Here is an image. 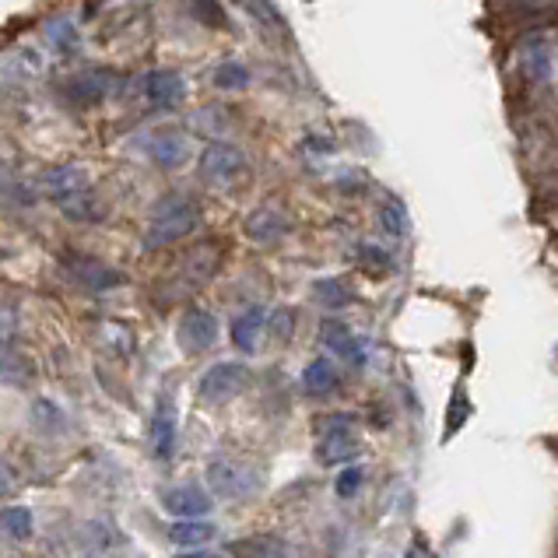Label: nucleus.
<instances>
[{
	"label": "nucleus",
	"instance_id": "7ed1b4c3",
	"mask_svg": "<svg viewBox=\"0 0 558 558\" xmlns=\"http://www.w3.org/2000/svg\"><path fill=\"white\" fill-rule=\"evenodd\" d=\"M208 485L222 499H243V495H253L260 488V471L246 460L218 457L208 464Z\"/></svg>",
	"mask_w": 558,
	"mask_h": 558
},
{
	"label": "nucleus",
	"instance_id": "423d86ee",
	"mask_svg": "<svg viewBox=\"0 0 558 558\" xmlns=\"http://www.w3.org/2000/svg\"><path fill=\"white\" fill-rule=\"evenodd\" d=\"M243 169H246L243 151L232 148V144L215 141V144H208V148H204L201 172H204V179H211V183H232V179H236Z\"/></svg>",
	"mask_w": 558,
	"mask_h": 558
},
{
	"label": "nucleus",
	"instance_id": "9b49d317",
	"mask_svg": "<svg viewBox=\"0 0 558 558\" xmlns=\"http://www.w3.org/2000/svg\"><path fill=\"white\" fill-rule=\"evenodd\" d=\"M46 190H50L53 201L64 204V201H71V197L92 190V183H88V172L81 169V165H57V169L46 172Z\"/></svg>",
	"mask_w": 558,
	"mask_h": 558
},
{
	"label": "nucleus",
	"instance_id": "0eeeda50",
	"mask_svg": "<svg viewBox=\"0 0 558 558\" xmlns=\"http://www.w3.org/2000/svg\"><path fill=\"white\" fill-rule=\"evenodd\" d=\"M141 95L148 99V106H155V109H172V106H179L183 102V95H186V81H183V74L179 71H148L141 78Z\"/></svg>",
	"mask_w": 558,
	"mask_h": 558
},
{
	"label": "nucleus",
	"instance_id": "4468645a",
	"mask_svg": "<svg viewBox=\"0 0 558 558\" xmlns=\"http://www.w3.org/2000/svg\"><path fill=\"white\" fill-rule=\"evenodd\" d=\"M151 453L158 460H169L176 453V411H172V401H162L155 411V422H151Z\"/></svg>",
	"mask_w": 558,
	"mask_h": 558
},
{
	"label": "nucleus",
	"instance_id": "c756f323",
	"mask_svg": "<svg viewBox=\"0 0 558 558\" xmlns=\"http://www.w3.org/2000/svg\"><path fill=\"white\" fill-rule=\"evenodd\" d=\"M358 264L369 267V271H387L390 260L383 250H376V246H358Z\"/></svg>",
	"mask_w": 558,
	"mask_h": 558
},
{
	"label": "nucleus",
	"instance_id": "2f4dec72",
	"mask_svg": "<svg viewBox=\"0 0 558 558\" xmlns=\"http://www.w3.org/2000/svg\"><path fill=\"white\" fill-rule=\"evenodd\" d=\"M464 415H467V401H464V394H457V408H453L450 415H446V436H453V432L460 429Z\"/></svg>",
	"mask_w": 558,
	"mask_h": 558
},
{
	"label": "nucleus",
	"instance_id": "20e7f679",
	"mask_svg": "<svg viewBox=\"0 0 558 558\" xmlns=\"http://www.w3.org/2000/svg\"><path fill=\"white\" fill-rule=\"evenodd\" d=\"M250 383V369L239 362H218L201 376V401L204 404H229L232 397L243 394V387Z\"/></svg>",
	"mask_w": 558,
	"mask_h": 558
},
{
	"label": "nucleus",
	"instance_id": "2eb2a0df",
	"mask_svg": "<svg viewBox=\"0 0 558 558\" xmlns=\"http://www.w3.org/2000/svg\"><path fill=\"white\" fill-rule=\"evenodd\" d=\"M267 327V316L260 306L246 309L243 316H236V323H232V344H236L239 351H246V355H253V351L260 348V334H264Z\"/></svg>",
	"mask_w": 558,
	"mask_h": 558
},
{
	"label": "nucleus",
	"instance_id": "412c9836",
	"mask_svg": "<svg viewBox=\"0 0 558 558\" xmlns=\"http://www.w3.org/2000/svg\"><path fill=\"white\" fill-rule=\"evenodd\" d=\"M0 530H4L8 537H15V541H25V537H32V530H36L32 509H25V506L0 509Z\"/></svg>",
	"mask_w": 558,
	"mask_h": 558
},
{
	"label": "nucleus",
	"instance_id": "9d476101",
	"mask_svg": "<svg viewBox=\"0 0 558 558\" xmlns=\"http://www.w3.org/2000/svg\"><path fill=\"white\" fill-rule=\"evenodd\" d=\"M113 88H116V81L109 71H85L67 81V95H71L78 106H99Z\"/></svg>",
	"mask_w": 558,
	"mask_h": 558
},
{
	"label": "nucleus",
	"instance_id": "dca6fc26",
	"mask_svg": "<svg viewBox=\"0 0 558 558\" xmlns=\"http://www.w3.org/2000/svg\"><path fill=\"white\" fill-rule=\"evenodd\" d=\"M243 232L253 239V243H278V239L288 232V222L278 215V211H271V208H260V211H253V215L246 218Z\"/></svg>",
	"mask_w": 558,
	"mask_h": 558
},
{
	"label": "nucleus",
	"instance_id": "72a5a7b5",
	"mask_svg": "<svg viewBox=\"0 0 558 558\" xmlns=\"http://www.w3.org/2000/svg\"><path fill=\"white\" fill-rule=\"evenodd\" d=\"M176 558H222V555H211V551H183Z\"/></svg>",
	"mask_w": 558,
	"mask_h": 558
},
{
	"label": "nucleus",
	"instance_id": "f257e3e1",
	"mask_svg": "<svg viewBox=\"0 0 558 558\" xmlns=\"http://www.w3.org/2000/svg\"><path fill=\"white\" fill-rule=\"evenodd\" d=\"M197 225H201L197 204L186 201V197H169V201L155 211L148 232H144V250H162V246L179 243V239L190 236Z\"/></svg>",
	"mask_w": 558,
	"mask_h": 558
},
{
	"label": "nucleus",
	"instance_id": "1a4fd4ad",
	"mask_svg": "<svg viewBox=\"0 0 558 558\" xmlns=\"http://www.w3.org/2000/svg\"><path fill=\"white\" fill-rule=\"evenodd\" d=\"M162 506H165V513H172L176 520H197V516L211 513V495L204 492L201 485H179L162 495Z\"/></svg>",
	"mask_w": 558,
	"mask_h": 558
},
{
	"label": "nucleus",
	"instance_id": "6ab92c4d",
	"mask_svg": "<svg viewBox=\"0 0 558 558\" xmlns=\"http://www.w3.org/2000/svg\"><path fill=\"white\" fill-rule=\"evenodd\" d=\"M229 551L236 558H278V555H285V541L271 534H257V537H243V541L229 544Z\"/></svg>",
	"mask_w": 558,
	"mask_h": 558
},
{
	"label": "nucleus",
	"instance_id": "f8f14e48",
	"mask_svg": "<svg viewBox=\"0 0 558 558\" xmlns=\"http://www.w3.org/2000/svg\"><path fill=\"white\" fill-rule=\"evenodd\" d=\"M320 341L327 344V348L334 351L337 358H344V362L365 365V348H362V341H358V337L348 330V323L327 320V323L320 327Z\"/></svg>",
	"mask_w": 558,
	"mask_h": 558
},
{
	"label": "nucleus",
	"instance_id": "393cba45",
	"mask_svg": "<svg viewBox=\"0 0 558 558\" xmlns=\"http://www.w3.org/2000/svg\"><path fill=\"white\" fill-rule=\"evenodd\" d=\"M186 11H190L201 25H208V29H225V25H229L218 0H186Z\"/></svg>",
	"mask_w": 558,
	"mask_h": 558
},
{
	"label": "nucleus",
	"instance_id": "f03ea898",
	"mask_svg": "<svg viewBox=\"0 0 558 558\" xmlns=\"http://www.w3.org/2000/svg\"><path fill=\"white\" fill-rule=\"evenodd\" d=\"M358 436H355V415H330L320 422V443H316V460L327 467L348 464L358 457Z\"/></svg>",
	"mask_w": 558,
	"mask_h": 558
},
{
	"label": "nucleus",
	"instance_id": "5701e85b",
	"mask_svg": "<svg viewBox=\"0 0 558 558\" xmlns=\"http://www.w3.org/2000/svg\"><path fill=\"white\" fill-rule=\"evenodd\" d=\"M46 43H50L60 57H71V53L78 50V29H74L71 22H64V18H57V22L46 25Z\"/></svg>",
	"mask_w": 558,
	"mask_h": 558
},
{
	"label": "nucleus",
	"instance_id": "ddd939ff",
	"mask_svg": "<svg viewBox=\"0 0 558 558\" xmlns=\"http://www.w3.org/2000/svg\"><path fill=\"white\" fill-rule=\"evenodd\" d=\"M148 155L155 158L162 169H179V165L186 162V155H190V144H186V137L176 134V130H158L148 141Z\"/></svg>",
	"mask_w": 558,
	"mask_h": 558
},
{
	"label": "nucleus",
	"instance_id": "473e14b6",
	"mask_svg": "<svg viewBox=\"0 0 558 558\" xmlns=\"http://www.w3.org/2000/svg\"><path fill=\"white\" fill-rule=\"evenodd\" d=\"M11 492H15V471L0 460V495H11Z\"/></svg>",
	"mask_w": 558,
	"mask_h": 558
},
{
	"label": "nucleus",
	"instance_id": "6e6552de",
	"mask_svg": "<svg viewBox=\"0 0 558 558\" xmlns=\"http://www.w3.org/2000/svg\"><path fill=\"white\" fill-rule=\"evenodd\" d=\"M64 271L71 274L78 285L92 288V292H113V288L123 285V274L116 271V267H106L102 260H92V257H74L64 264Z\"/></svg>",
	"mask_w": 558,
	"mask_h": 558
},
{
	"label": "nucleus",
	"instance_id": "b1692460",
	"mask_svg": "<svg viewBox=\"0 0 558 558\" xmlns=\"http://www.w3.org/2000/svg\"><path fill=\"white\" fill-rule=\"evenodd\" d=\"M313 299L320 302V306H327V309H341V306H348L351 302V292L344 288V281H316L313 285Z\"/></svg>",
	"mask_w": 558,
	"mask_h": 558
},
{
	"label": "nucleus",
	"instance_id": "cd10ccee",
	"mask_svg": "<svg viewBox=\"0 0 558 558\" xmlns=\"http://www.w3.org/2000/svg\"><path fill=\"white\" fill-rule=\"evenodd\" d=\"M32 422H36V429L39 432H46V422H53V432H64V415L57 411V404H50V401H39L36 408H32Z\"/></svg>",
	"mask_w": 558,
	"mask_h": 558
},
{
	"label": "nucleus",
	"instance_id": "aec40b11",
	"mask_svg": "<svg viewBox=\"0 0 558 558\" xmlns=\"http://www.w3.org/2000/svg\"><path fill=\"white\" fill-rule=\"evenodd\" d=\"M211 537H215V527H211V523H201V520H179L176 527L169 530V541L179 544V548H201V544H208Z\"/></svg>",
	"mask_w": 558,
	"mask_h": 558
},
{
	"label": "nucleus",
	"instance_id": "7c9ffc66",
	"mask_svg": "<svg viewBox=\"0 0 558 558\" xmlns=\"http://www.w3.org/2000/svg\"><path fill=\"white\" fill-rule=\"evenodd\" d=\"M334 488H337V495H341V499H351V495L362 488V467H348V471L337 478Z\"/></svg>",
	"mask_w": 558,
	"mask_h": 558
},
{
	"label": "nucleus",
	"instance_id": "a878e982",
	"mask_svg": "<svg viewBox=\"0 0 558 558\" xmlns=\"http://www.w3.org/2000/svg\"><path fill=\"white\" fill-rule=\"evenodd\" d=\"M264 330H271V341H292V330H295V313L288 306H281V309H274L271 313V320H267V327Z\"/></svg>",
	"mask_w": 558,
	"mask_h": 558
},
{
	"label": "nucleus",
	"instance_id": "4be33fe9",
	"mask_svg": "<svg viewBox=\"0 0 558 558\" xmlns=\"http://www.w3.org/2000/svg\"><path fill=\"white\" fill-rule=\"evenodd\" d=\"M211 81H215L218 88H225V92H239V88L250 85V67L239 64V60H225V64L215 67Z\"/></svg>",
	"mask_w": 558,
	"mask_h": 558
},
{
	"label": "nucleus",
	"instance_id": "c85d7f7f",
	"mask_svg": "<svg viewBox=\"0 0 558 558\" xmlns=\"http://www.w3.org/2000/svg\"><path fill=\"white\" fill-rule=\"evenodd\" d=\"M380 222L390 236H404V232H408V215H404V208L397 201H390L387 208L380 211Z\"/></svg>",
	"mask_w": 558,
	"mask_h": 558
},
{
	"label": "nucleus",
	"instance_id": "f704fd0d",
	"mask_svg": "<svg viewBox=\"0 0 558 558\" xmlns=\"http://www.w3.org/2000/svg\"><path fill=\"white\" fill-rule=\"evenodd\" d=\"M408 558H422V555H418V548H415V551H408Z\"/></svg>",
	"mask_w": 558,
	"mask_h": 558
},
{
	"label": "nucleus",
	"instance_id": "bb28decb",
	"mask_svg": "<svg viewBox=\"0 0 558 558\" xmlns=\"http://www.w3.org/2000/svg\"><path fill=\"white\" fill-rule=\"evenodd\" d=\"M239 4H243L246 11H250L253 18H260V22L267 25V29H285V18L278 15V11H274V4L271 0H239Z\"/></svg>",
	"mask_w": 558,
	"mask_h": 558
},
{
	"label": "nucleus",
	"instance_id": "39448f33",
	"mask_svg": "<svg viewBox=\"0 0 558 558\" xmlns=\"http://www.w3.org/2000/svg\"><path fill=\"white\" fill-rule=\"evenodd\" d=\"M176 341L186 355H201V351H208L218 341V320L208 309H186L176 327Z\"/></svg>",
	"mask_w": 558,
	"mask_h": 558
},
{
	"label": "nucleus",
	"instance_id": "a211bd4d",
	"mask_svg": "<svg viewBox=\"0 0 558 558\" xmlns=\"http://www.w3.org/2000/svg\"><path fill=\"white\" fill-rule=\"evenodd\" d=\"M215 271H218V246H211V243L190 250V257L183 260V278L190 281V288L204 285Z\"/></svg>",
	"mask_w": 558,
	"mask_h": 558
},
{
	"label": "nucleus",
	"instance_id": "f3484780",
	"mask_svg": "<svg viewBox=\"0 0 558 558\" xmlns=\"http://www.w3.org/2000/svg\"><path fill=\"white\" fill-rule=\"evenodd\" d=\"M302 387H306L309 397H327V394H334V390L341 387L334 362H327V358H316V362H309L306 372H302Z\"/></svg>",
	"mask_w": 558,
	"mask_h": 558
}]
</instances>
